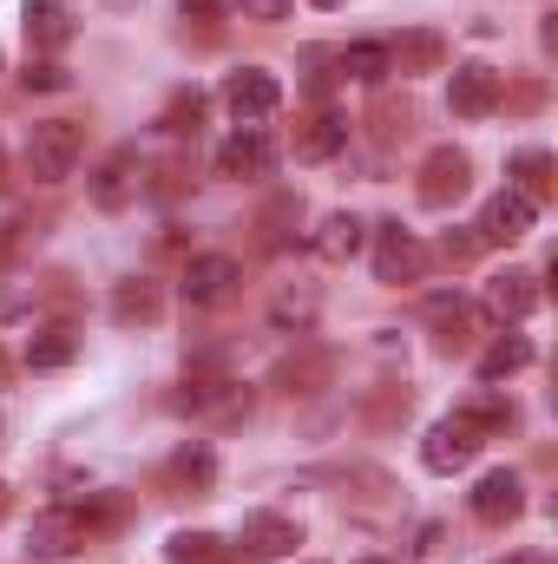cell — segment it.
Here are the masks:
<instances>
[{"label":"cell","instance_id":"obj_29","mask_svg":"<svg viewBox=\"0 0 558 564\" xmlns=\"http://www.w3.org/2000/svg\"><path fill=\"white\" fill-rule=\"evenodd\" d=\"M460 421L473 426V433H506L513 426V408L506 401H473V408H460Z\"/></svg>","mask_w":558,"mask_h":564},{"label":"cell","instance_id":"obj_1","mask_svg":"<svg viewBox=\"0 0 558 564\" xmlns=\"http://www.w3.org/2000/svg\"><path fill=\"white\" fill-rule=\"evenodd\" d=\"M119 512L112 506H53V512H40L33 519V532H26V545H33V558H73L99 525H112Z\"/></svg>","mask_w":558,"mask_h":564},{"label":"cell","instance_id":"obj_15","mask_svg":"<svg viewBox=\"0 0 558 564\" xmlns=\"http://www.w3.org/2000/svg\"><path fill=\"white\" fill-rule=\"evenodd\" d=\"M362 243H368V224H362L355 210H329V217L315 224V237H309V250H315L322 263H348Z\"/></svg>","mask_w":558,"mask_h":564},{"label":"cell","instance_id":"obj_23","mask_svg":"<svg viewBox=\"0 0 558 564\" xmlns=\"http://www.w3.org/2000/svg\"><path fill=\"white\" fill-rule=\"evenodd\" d=\"M79 355V335L66 328V322H53V328H40L33 341H26V368H66Z\"/></svg>","mask_w":558,"mask_h":564},{"label":"cell","instance_id":"obj_14","mask_svg":"<svg viewBox=\"0 0 558 564\" xmlns=\"http://www.w3.org/2000/svg\"><path fill=\"white\" fill-rule=\"evenodd\" d=\"M533 308H539L533 270H500V276L486 282V315H493V322H526Z\"/></svg>","mask_w":558,"mask_h":564},{"label":"cell","instance_id":"obj_24","mask_svg":"<svg viewBox=\"0 0 558 564\" xmlns=\"http://www.w3.org/2000/svg\"><path fill=\"white\" fill-rule=\"evenodd\" d=\"M519 368H533V341H526V335H500V341L480 355V381H506V375H519Z\"/></svg>","mask_w":558,"mask_h":564},{"label":"cell","instance_id":"obj_18","mask_svg":"<svg viewBox=\"0 0 558 564\" xmlns=\"http://www.w3.org/2000/svg\"><path fill=\"white\" fill-rule=\"evenodd\" d=\"M20 26H26V46H40V53H60V46L73 40L66 0H26V7H20Z\"/></svg>","mask_w":558,"mask_h":564},{"label":"cell","instance_id":"obj_26","mask_svg":"<svg viewBox=\"0 0 558 564\" xmlns=\"http://www.w3.org/2000/svg\"><path fill=\"white\" fill-rule=\"evenodd\" d=\"M427 322L440 328V348H453V341L473 328V302H460V295H433V302H427Z\"/></svg>","mask_w":558,"mask_h":564},{"label":"cell","instance_id":"obj_4","mask_svg":"<svg viewBox=\"0 0 558 564\" xmlns=\"http://www.w3.org/2000/svg\"><path fill=\"white\" fill-rule=\"evenodd\" d=\"M466 184H473V158L460 151V144H433L427 158H420V204L427 210H447V204H460L466 197Z\"/></svg>","mask_w":558,"mask_h":564},{"label":"cell","instance_id":"obj_10","mask_svg":"<svg viewBox=\"0 0 558 564\" xmlns=\"http://www.w3.org/2000/svg\"><path fill=\"white\" fill-rule=\"evenodd\" d=\"M224 106L237 112V126H257V119H270V112L282 106L277 73H264V66H237V73L224 79Z\"/></svg>","mask_w":558,"mask_h":564},{"label":"cell","instance_id":"obj_22","mask_svg":"<svg viewBox=\"0 0 558 564\" xmlns=\"http://www.w3.org/2000/svg\"><path fill=\"white\" fill-rule=\"evenodd\" d=\"M335 66H342V79H355V86H382V79L395 73L382 40H355V46H342V53H335Z\"/></svg>","mask_w":558,"mask_h":564},{"label":"cell","instance_id":"obj_13","mask_svg":"<svg viewBox=\"0 0 558 564\" xmlns=\"http://www.w3.org/2000/svg\"><path fill=\"white\" fill-rule=\"evenodd\" d=\"M237 545H244V558H257V564L289 558V552L302 545V525L282 519V512H250V519L237 525Z\"/></svg>","mask_w":558,"mask_h":564},{"label":"cell","instance_id":"obj_17","mask_svg":"<svg viewBox=\"0 0 558 564\" xmlns=\"http://www.w3.org/2000/svg\"><path fill=\"white\" fill-rule=\"evenodd\" d=\"M158 315H164V289L151 276H126L112 289V322H119V328H151Z\"/></svg>","mask_w":558,"mask_h":564},{"label":"cell","instance_id":"obj_37","mask_svg":"<svg viewBox=\"0 0 558 564\" xmlns=\"http://www.w3.org/2000/svg\"><path fill=\"white\" fill-rule=\"evenodd\" d=\"M315 7H342V0H315Z\"/></svg>","mask_w":558,"mask_h":564},{"label":"cell","instance_id":"obj_36","mask_svg":"<svg viewBox=\"0 0 558 564\" xmlns=\"http://www.w3.org/2000/svg\"><path fill=\"white\" fill-rule=\"evenodd\" d=\"M7 512H13V492H7V479H0V519H7Z\"/></svg>","mask_w":558,"mask_h":564},{"label":"cell","instance_id":"obj_28","mask_svg":"<svg viewBox=\"0 0 558 564\" xmlns=\"http://www.w3.org/2000/svg\"><path fill=\"white\" fill-rule=\"evenodd\" d=\"M164 558H171V564H211V558H217V539H211V532H171Z\"/></svg>","mask_w":558,"mask_h":564},{"label":"cell","instance_id":"obj_3","mask_svg":"<svg viewBox=\"0 0 558 564\" xmlns=\"http://www.w3.org/2000/svg\"><path fill=\"white\" fill-rule=\"evenodd\" d=\"M73 164H79V126H73V119H40V126L26 132V171H33L40 184L73 177Z\"/></svg>","mask_w":558,"mask_h":564},{"label":"cell","instance_id":"obj_7","mask_svg":"<svg viewBox=\"0 0 558 564\" xmlns=\"http://www.w3.org/2000/svg\"><path fill=\"white\" fill-rule=\"evenodd\" d=\"M420 270H427V250H420L415 230H401L395 217L375 224V282L401 289V282H420Z\"/></svg>","mask_w":558,"mask_h":564},{"label":"cell","instance_id":"obj_5","mask_svg":"<svg viewBox=\"0 0 558 564\" xmlns=\"http://www.w3.org/2000/svg\"><path fill=\"white\" fill-rule=\"evenodd\" d=\"M86 191H93V204H99V210H126V204L144 191V158H139V144H119V151H106Z\"/></svg>","mask_w":558,"mask_h":564},{"label":"cell","instance_id":"obj_32","mask_svg":"<svg viewBox=\"0 0 558 564\" xmlns=\"http://www.w3.org/2000/svg\"><path fill=\"white\" fill-rule=\"evenodd\" d=\"M244 7V20H289V0H230Z\"/></svg>","mask_w":558,"mask_h":564},{"label":"cell","instance_id":"obj_8","mask_svg":"<svg viewBox=\"0 0 558 564\" xmlns=\"http://www.w3.org/2000/svg\"><path fill=\"white\" fill-rule=\"evenodd\" d=\"M480 446H486V433H473V426L453 414V421L427 426V440H420V466H427V473H460V466H473Z\"/></svg>","mask_w":558,"mask_h":564},{"label":"cell","instance_id":"obj_9","mask_svg":"<svg viewBox=\"0 0 558 564\" xmlns=\"http://www.w3.org/2000/svg\"><path fill=\"white\" fill-rule=\"evenodd\" d=\"M539 224V204L526 197V191H500V197H486V210H480V224H473V237L480 243H519L526 230Z\"/></svg>","mask_w":558,"mask_h":564},{"label":"cell","instance_id":"obj_20","mask_svg":"<svg viewBox=\"0 0 558 564\" xmlns=\"http://www.w3.org/2000/svg\"><path fill=\"white\" fill-rule=\"evenodd\" d=\"M164 473H171V486H184V492H211V486H217V453H211L204 440H184Z\"/></svg>","mask_w":558,"mask_h":564},{"label":"cell","instance_id":"obj_12","mask_svg":"<svg viewBox=\"0 0 558 564\" xmlns=\"http://www.w3.org/2000/svg\"><path fill=\"white\" fill-rule=\"evenodd\" d=\"M519 512H526V479H519L513 466L480 473V486H473V519H480V525H513Z\"/></svg>","mask_w":558,"mask_h":564},{"label":"cell","instance_id":"obj_33","mask_svg":"<svg viewBox=\"0 0 558 564\" xmlns=\"http://www.w3.org/2000/svg\"><path fill=\"white\" fill-rule=\"evenodd\" d=\"M473 250H480V237H453V230L440 237V257H447V263H466Z\"/></svg>","mask_w":558,"mask_h":564},{"label":"cell","instance_id":"obj_34","mask_svg":"<svg viewBox=\"0 0 558 564\" xmlns=\"http://www.w3.org/2000/svg\"><path fill=\"white\" fill-rule=\"evenodd\" d=\"M184 7V20H217V13H230V0H178Z\"/></svg>","mask_w":558,"mask_h":564},{"label":"cell","instance_id":"obj_35","mask_svg":"<svg viewBox=\"0 0 558 564\" xmlns=\"http://www.w3.org/2000/svg\"><path fill=\"white\" fill-rule=\"evenodd\" d=\"M493 564H546L539 552H519V558H493Z\"/></svg>","mask_w":558,"mask_h":564},{"label":"cell","instance_id":"obj_30","mask_svg":"<svg viewBox=\"0 0 558 564\" xmlns=\"http://www.w3.org/2000/svg\"><path fill=\"white\" fill-rule=\"evenodd\" d=\"M20 79H26V93H66V86H73L60 59H33V66H26Z\"/></svg>","mask_w":558,"mask_h":564},{"label":"cell","instance_id":"obj_31","mask_svg":"<svg viewBox=\"0 0 558 564\" xmlns=\"http://www.w3.org/2000/svg\"><path fill=\"white\" fill-rule=\"evenodd\" d=\"M197 119H204V99L197 93H178L171 112H164V132H197Z\"/></svg>","mask_w":558,"mask_h":564},{"label":"cell","instance_id":"obj_27","mask_svg":"<svg viewBox=\"0 0 558 564\" xmlns=\"http://www.w3.org/2000/svg\"><path fill=\"white\" fill-rule=\"evenodd\" d=\"M270 322H277V328H289V322L309 328V322H315V289H296V295L282 289L277 302H270Z\"/></svg>","mask_w":558,"mask_h":564},{"label":"cell","instance_id":"obj_25","mask_svg":"<svg viewBox=\"0 0 558 564\" xmlns=\"http://www.w3.org/2000/svg\"><path fill=\"white\" fill-rule=\"evenodd\" d=\"M506 177H513V191H526V197L539 204V197L552 191V158H546V151H519V158L506 164Z\"/></svg>","mask_w":558,"mask_h":564},{"label":"cell","instance_id":"obj_38","mask_svg":"<svg viewBox=\"0 0 558 564\" xmlns=\"http://www.w3.org/2000/svg\"><path fill=\"white\" fill-rule=\"evenodd\" d=\"M112 7H132V0H112Z\"/></svg>","mask_w":558,"mask_h":564},{"label":"cell","instance_id":"obj_2","mask_svg":"<svg viewBox=\"0 0 558 564\" xmlns=\"http://www.w3.org/2000/svg\"><path fill=\"white\" fill-rule=\"evenodd\" d=\"M171 408L197 414V421H237V414H250V388L230 381V375H217V368H191L184 388L171 394Z\"/></svg>","mask_w":558,"mask_h":564},{"label":"cell","instance_id":"obj_19","mask_svg":"<svg viewBox=\"0 0 558 564\" xmlns=\"http://www.w3.org/2000/svg\"><path fill=\"white\" fill-rule=\"evenodd\" d=\"M388 66H395V73H440V66H447V40H440L433 26H415V33H401V40L388 46Z\"/></svg>","mask_w":558,"mask_h":564},{"label":"cell","instance_id":"obj_16","mask_svg":"<svg viewBox=\"0 0 558 564\" xmlns=\"http://www.w3.org/2000/svg\"><path fill=\"white\" fill-rule=\"evenodd\" d=\"M270 164H277V144L264 132H230L217 144V177H264Z\"/></svg>","mask_w":558,"mask_h":564},{"label":"cell","instance_id":"obj_6","mask_svg":"<svg viewBox=\"0 0 558 564\" xmlns=\"http://www.w3.org/2000/svg\"><path fill=\"white\" fill-rule=\"evenodd\" d=\"M500 99H506V73H493V66H480V59L453 66V79H447L453 119H486V112H500Z\"/></svg>","mask_w":558,"mask_h":564},{"label":"cell","instance_id":"obj_11","mask_svg":"<svg viewBox=\"0 0 558 564\" xmlns=\"http://www.w3.org/2000/svg\"><path fill=\"white\" fill-rule=\"evenodd\" d=\"M237 282H244L237 257H217V250H211V257H191V263H184V282H178V289H184L191 308H217V302L237 295Z\"/></svg>","mask_w":558,"mask_h":564},{"label":"cell","instance_id":"obj_21","mask_svg":"<svg viewBox=\"0 0 558 564\" xmlns=\"http://www.w3.org/2000/svg\"><path fill=\"white\" fill-rule=\"evenodd\" d=\"M342 144H348V119H342V112H315V119H302V132H296V158L322 164V158H335Z\"/></svg>","mask_w":558,"mask_h":564}]
</instances>
